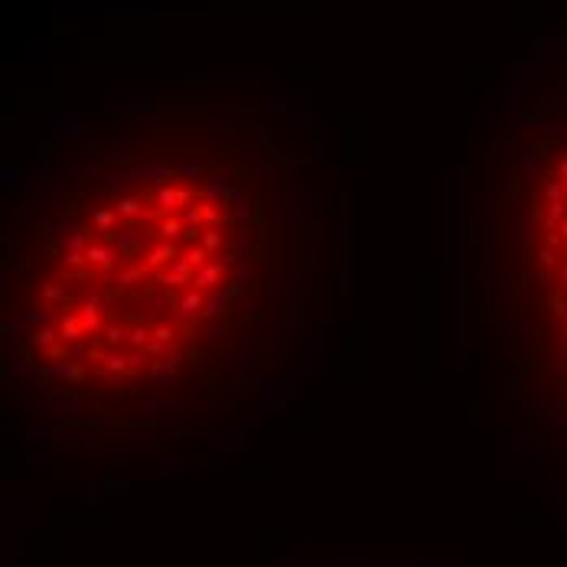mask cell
Returning <instances> with one entry per match:
<instances>
[{
	"label": "cell",
	"instance_id": "1",
	"mask_svg": "<svg viewBox=\"0 0 567 567\" xmlns=\"http://www.w3.org/2000/svg\"><path fill=\"white\" fill-rule=\"evenodd\" d=\"M245 274V225L215 176H127L72 209L26 297V352L75 388H137L209 349Z\"/></svg>",
	"mask_w": 567,
	"mask_h": 567
}]
</instances>
